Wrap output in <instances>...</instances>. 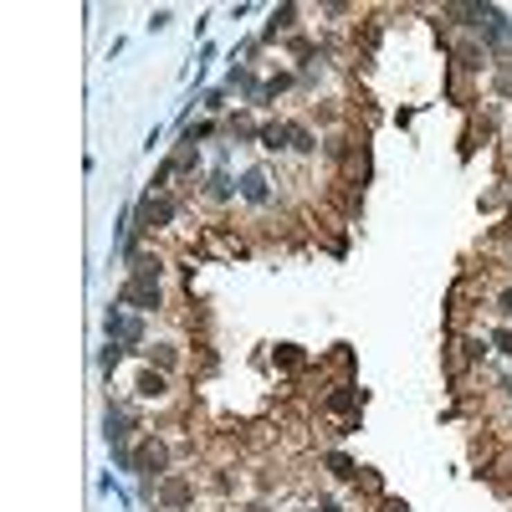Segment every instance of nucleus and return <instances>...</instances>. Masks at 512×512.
I'll return each mask as SVG.
<instances>
[{"label": "nucleus", "mask_w": 512, "mask_h": 512, "mask_svg": "<svg viewBox=\"0 0 512 512\" xmlns=\"http://www.w3.org/2000/svg\"><path fill=\"white\" fill-rule=\"evenodd\" d=\"M118 303H128L139 312H159V282L154 277H128V287L118 292Z\"/></svg>", "instance_id": "f257e3e1"}, {"label": "nucleus", "mask_w": 512, "mask_h": 512, "mask_svg": "<svg viewBox=\"0 0 512 512\" xmlns=\"http://www.w3.org/2000/svg\"><path fill=\"white\" fill-rule=\"evenodd\" d=\"M134 395H139V400H164V395H169V379H164L159 369H139Z\"/></svg>", "instance_id": "f03ea898"}, {"label": "nucleus", "mask_w": 512, "mask_h": 512, "mask_svg": "<svg viewBox=\"0 0 512 512\" xmlns=\"http://www.w3.org/2000/svg\"><path fill=\"white\" fill-rule=\"evenodd\" d=\"M108 338H123V344H139V338H143V323L139 318H123V312H108Z\"/></svg>", "instance_id": "7ed1b4c3"}, {"label": "nucleus", "mask_w": 512, "mask_h": 512, "mask_svg": "<svg viewBox=\"0 0 512 512\" xmlns=\"http://www.w3.org/2000/svg\"><path fill=\"white\" fill-rule=\"evenodd\" d=\"M241 200H251V205H267V200H272V190H267V175H261V169H251V175H241Z\"/></svg>", "instance_id": "20e7f679"}, {"label": "nucleus", "mask_w": 512, "mask_h": 512, "mask_svg": "<svg viewBox=\"0 0 512 512\" xmlns=\"http://www.w3.org/2000/svg\"><path fill=\"white\" fill-rule=\"evenodd\" d=\"M108 441H113L118 461H128V415H118V410H108Z\"/></svg>", "instance_id": "39448f33"}, {"label": "nucleus", "mask_w": 512, "mask_h": 512, "mask_svg": "<svg viewBox=\"0 0 512 512\" xmlns=\"http://www.w3.org/2000/svg\"><path fill=\"white\" fill-rule=\"evenodd\" d=\"M261 149H272V154H287V149H292L287 123H267V128H261Z\"/></svg>", "instance_id": "423d86ee"}, {"label": "nucleus", "mask_w": 512, "mask_h": 512, "mask_svg": "<svg viewBox=\"0 0 512 512\" xmlns=\"http://www.w3.org/2000/svg\"><path fill=\"white\" fill-rule=\"evenodd\" d=\"M205 195H210V200H231V195H236V185H231L226 175H210V185H205Z\"/></svg>", "instance_id": "0eeeda50"}, {"label": "nucleus", "mask_w": 512, "mask_h": 512, "mask_svg": "<svg viewBox=\"0 0 512 512\" xmlns=\"http://www.w3.org/2000/svg\"><path fill=\"white\" fill-rule=\"evenodd\" d=\"M149 359H159L164 369H175V364H179V353H175V344H154V348H149Z\"/></svg>", "instance_id": "6e6552de"}, {"label": "nucleus", "mask_w": 512, "mask_h": 512, "mask_svg": "<svg viewBox=\"0 0 512 512\" xmlns=\"http://www.w3.org/2000/svg\"><path fill=\"white\" fill-rule=\"evenodd\" d=\"M497 312H502V318H512V287H507L502 297H497Z\"/></svg>", "instance_id": "1a4fd4ad"}, {"label": "nucleus", "mask_w": 512, "mask_h": 512, "mask_svg": "<svg viewBox=\"0 0 512 512\" xmlns=\"http://www.w3.org/2000/svg\"><path fill=\"white\" fill-rule=\"evenodd\" d=\"M502 395H507V400H512V379H502Z\"/></svg>", "instance_id": "9d476101"}, {"label": "nucleus", "mask_w": 512, "mask_h": 512, "mask_svg": "<svg viewBox=\"0 0 512 512\" xmlns=\"http://www.w3.org/2000/svg\"><path fill=\"white\" fill-rule=\"evenodd\" d=\"M246 512H267V507H261V502H256V507H246Z\"/></svg>", "instance_id": "9b49d317"}]
</instances>
